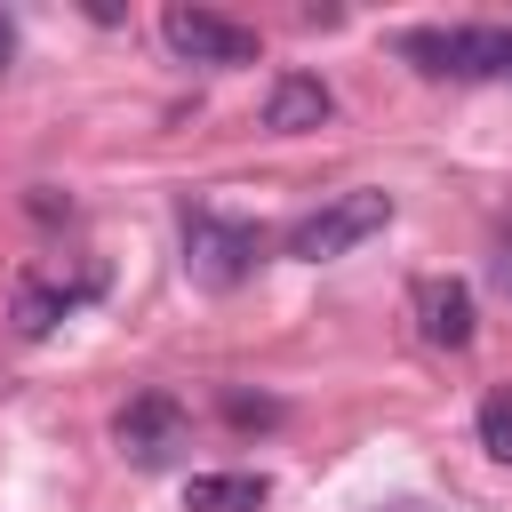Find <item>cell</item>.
I'll use <instances>...</instances> for the list:
<instances>
[{
    "label": "cell",
    "mask_w": 512,
    "mask_h": 512,
    "mask_svg": "<svg viewBox=\"0 0 512 512\" xmlns=\"http://www.w3.org/2000/svg\"><path fill=\"white\" fill-rule=\"evenodd\" d=\"M72 304H80V288H56V280L24 272V280H16V336H48Z\"/></svg>",
    "instance_id": "obj_9"
},
{
    "label": "cell",
    "mask_w": 512,
    "mask_h": 512,
    "mask_svg": "<svg viewBox=\"0 0 512 512\" xmlns=\"http://www.w3.org/2000/svg\"><path fill=\"white\" fill-rule=\"evenodd\" d=\"M480 448H488L496 464H512V392H488V400H480Z\"/></svg>",
    "instance_id": "obj_10"
},
{
    "label": "cell",
    "mask_w": 512,
    "mask_h": 512,
    "mask_svg": "<svg viewBox=\"0 0 512 512\" xmlns=\"http://www.w3.org/2000/svg\"><path fill=\"white\" fill-rule=\"evenodd\" d=\"M408 312H416V336H424L432 352H464V344H472V328H480L472 288H464V280H448V272H424V280L408 288Z\"/></svg>",
    "instance_id": "obj_6"
},
{
    "label": "cell",
    "mask_w": 512,
    "mask_h": 512,
    "mask_svg": "<svg viewBox=\"0 0 512 512\" xmlns=\"http://www.w3.org/2000/svg\"><path fill=\"white\" fill-rule=\"evenodd\" d=\"M160 32H168V48H176L184 64H208V72H240V64H256V56H264L256 24L216 16V8H168V16H160Z\"/></svg>",
    "instance_id": "obj_3"
},
{
    "label": "cell",
    "mask_w": 512,
    "mask_h": 512,
    "mask_svg": "<svg viewBox=\"0 0 512 512\" xmlns=\"http://www.w3.org/2000/svg\"><path fill=\"white\" fill-rule=\"evenodd\" d=\"M184 432H192V424H184V400H176V392H136V400L112 416L120 456H128V464H144V472H152V464H168V456L184 448Z\"/></svg>",
    "instance_id": "obj_5"
},
{
    "label": "cell",
    "mask_w": 512,
    "mask_h": 512,
    "mask_svg": "<svg viewBox=\"0 0 512 512\" xmlns=\"http://www.w3.org/2000/svg\"><path fill=\"white\" fill-rule=\"evenodd\" d=\"M272 480L264 472H192L184 480V512H264Z\"/></svg>",
    "instance_id": "obj_8"
},
{
    "label": "cell",
    "mask_w": 512,
    "mask_h": 512,
    "mask_svg": "<svg viewBox=\"0 0 512 512\" xmlns=\"http://www.w3.org/2000/svg\"><path fill=\"white\" fill-rule=\"evenodd\" d=\"M224 408H232V424H272V416H280V408H272V400H248V392H232V400H224Z\"/></svg>",
    "instance_id": "obj_11"
},
{
    "label": "cell",
    "mask_w": 512,
    "mask_h": 512,
    "mask_svg": "<svg viewBox=\"0 0 512 512\" xmlns=\"http://www.w3.org/2000/svg\"><path fill=\"white\" fill-rule=\"evenodd\" d=\"M328 112H336V96H328V80H320V72H280V80L264 88V128H272V136L328 128Z\"/></svg>",
    "instance_id": "obj_7"
},
{
    "label": "cell",
    "mask_w": 512,
    "mask_h": 512,
    "mask_svg": "<svg viewBox=\"0 0 512 512\" xmlns=\"http://www.w3.org/2000/svg\"><path fill=\"white\" fill-rule=\"evenodd\" d=\"M184 272L200 288H240L256 272V232L232 224V216H216V208H192L184 216Z\"/></svg>",
    "instance_id": "obj_4"
},
{
    "label": "cell",
    "mask_w": 512,
    "mask_h": 512,
    "mask_svg": "<svg viewBox=\"0 0 512 512\" xmlns=\"http://www.w3.org/2000/svg\"><path fill=\"white\" fill-rule=\"evenodd\" d=\"M400 56H416V72H432V80H496V72H512V24L400 32Z\"/></svg>",
    "instance_id": "obj_1"
},
{
    "label": "cell",
    "mask_w": 512,
    "mask_h": 512,
    "mask_svg": "<svg viewBox=\"0 0 512 512\" xmlns=\"http://www.w3.org/2000/svg\"><path fill=\"white\" fill-rule=\"evenodd\" d=\"M392 224V192H336V200H320L312 216H296L288 224V256L296 264H328V256H352L360 240H376Z\"/></svg>",
    "instance_id": "obj_2"
},
{
    "label": "cell",
    "mask_w": 512,
    "mask_h": 512,
    "mask_svg": "<svg viewBox=\"0 0 512 512\" xmlns=\"http://www.w3.org/2000/svg\"><path fill=\"white\" fill-rule=\"evenodd\" d=\"M8 56H16V24L0 16V72H8Z\"/></svg>",
    "instance_id": "obj_12"
}]
</instances>
